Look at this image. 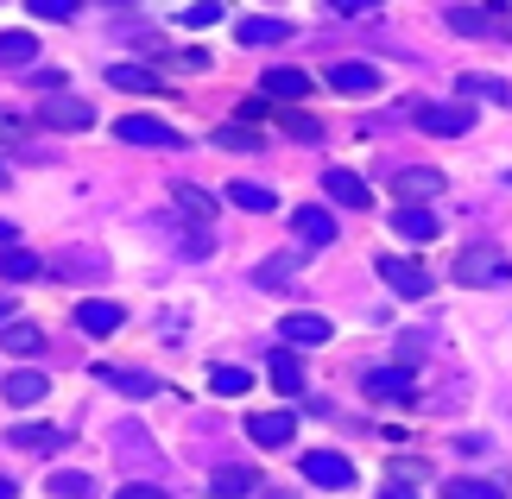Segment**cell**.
Instances as JSON below:
<instances>
[{
	"instance_id": "obj_39",
	"label": "cell",
	"mask_w": 512,
	"mask_h": 499,
	"mask_svg": "<svg viewBox=\"0 0 512 499\" xmlns=\"http://www.w3.org/2000/svg\"><path fill=\"white\" fill-rule=\"evenodd\" d=\"M26 7H32L38 19H76V7H83V0H26Z\"/></svg>"
},
{
	"instance_id": "obj_33",
	"label": "cell",
	"mask_w": 512,
	"mask_h": 499,
	"mask_svg": "<svg viewBox=\"0 0 512 499\" xmlns=\"http://www.w3.org/2000/svg\"><path fill=\"white\" fill-rule=\"evenodd\" d=\"M209 386L222 392V398H241V392L253 386V373H247V367H209Z\"/></svg>"
},
{
	"instance_id": "obj_4",
	"label": "cell",
	"mask_w": 512,
	"mask_h": 499,
	"mask_svg": "<svg viewBox=\"0 0 512 499\" xmlns=\"http://www.w3.org/2000/svg\"><path fill=\"white\" fill-rule=\"evenodd\" d=\"M411 121H418V133L456 139V133H468V127H475V108H468V102H424L418 114H411Z\"/></svg>"
},
{
	"instance_id": "obj_48",
	"label": "cell",
	"mask_w": 512,
	"mask_h": 499,
	"mask_svg": "<svg viewBox=\"0 0 512 499\" xmlns=\"http://www.w3.org/2000/svg\"><path fill=\"white\" fill-rule=\"evenodd\" d=\"M7 310H13V304H7V297H0V323H7Z\"/></svg>"
},
{
	"instance_id": "obj_18",
	"label": "cell",
	"mask_w": 512,
	"mask_h": 499,
	"mask_svg": "<svg viewBox=\"0 0 512 499\" xmlns=\"http://www.w3.org/2000/svg\"><path fill=\"white\" fill-rule=\"evenodd\" d=\"M0 392H7V405H38V398L51 392V379H45V373H32V367H19V373L0 379Z\"/></svg>"
},
{
	"instance_id": "obj_27",
	"label": "cell",
	"mask_w": 512,
	"mask_h": 499,
	"mask_svg": "<svg viewBox=\"0 0 512 499\" xmlns=\"http://www.w3.org/2000/svg\"><path fill=\"white\" fill-rule=\"evenodd\" d=\"M228 203L247 209V215H272V209H279V196H272L266 184H247V177H241V184H228Z\"/></svg>"
},
{
	"instance_id": "obj_25",
	"label": "cell",
	"mask_w": 512,
	"mask_h": 499,
	"mask_svg": "<svg viewBox=\"0 0 512 499\" xmlns=\"http://www.w3.org/2000/svg\"><path fill=\"white\" fill-rule=\"evenodd\" d=\"M234 38H241V45H285V38H291V26H285V19H241V26H234Z\"/></svg>"
},
{
	"instance_id": "obj_10",
	"label": "cell",
	"mask_w": 512,
	"mask_h": 499,
	"mask_svg": "<svg viewBox=\"0 0 512 499\" xmlns=\"http://www.w3.org/2000/svg\"><path fill=\"white\" fill-rule=\"evenodd\" d=\"M304 481H310V487H329V493H342V487H354V468L342 462V455L317 449V455H304Z\"/></svg>"
},
{
	"instance_id": "obj_15",
	"label": "cell",
	"mask_w": 512,
	"mask_h": 499,
	"mask_svg": "<svg viewBox=\"0 0 512 499\" xmlns=\"http://www.w3.org/2000/svg\"><path fill=\"white\" fill-rule=\"evenodd\" d=\"M121 323H127V310L108 304V297H89V304H76V329H83V335H114Z\"/></svg>"
},
{
	"instance_id": "obj_34",
	"label": "cell",
	"mask_w": 512,
	"mask_h": 499,
	"mask_svg": "<svg viewBox=\"0 0 512 499\" xmlns=\"http://www.w3.org/2000/svg\"><path fill=\"white\" fill-rule=\"evenodd\" d=\"M443 499H506L500 481H443Z\"/></svg>"
},
{
	"instance_id": "obj_1",
	"label": "cell",
	"mask_w": 512,
	"mask_h": 499,
	"mask_svg": "<svg viewBox=\"0 0 512 499\" xmlns=\"http://www.w3.org/2000/svg\"><path fill=\"white\" fill-rule=\"evenodd\" d=\"M512 278V259L500 247H468L456 259V285H506Z\"/></svg>"
},
{
	"instance_id": "obj_38",
	"label": "cell",
	"mask_w": 512,
	"mask_h": 499,
	"mask_svg": "<svg viewBox=\"0 0 512 499\" xmlns=\"http://www.w3.org/2000/svg\"><path fill=\"white\" fill-rule=\"evenodd\" d=\"M215 19H222V0H196V7H184V26H215Z\"/></svg>"
},
{
	"instance_id": "obj_2",
	"label": "cell",
	"mask_w": 512,
	"mask_h": 499,
	"mask_svg": "<svg viewBox=\"0 0 512 499\" xmlns=\"http://www.w3.org/2000/svg\"><path fill=\"white\" fill-rule=\"evenodd\" d=\"M114 139H127V146H184V133H177L171 121H159V114H121L114 121Z\"/></svg>"
},
{
	"instance_id": "obj_51",
	"label": "cell",
	"mask_w": 512,
	"mask_h": 499,
	"mask_svg": "<svg viewBox=\"0 0 512 499\" xmlns=\"http://www.w3.org/2000/svg\"><path fill=\"white\" fill-rule=\"evenodd\" d=\"M500 7H506V13H512V0H500Z\"/></svg>"
},
{
	"instance_id": "obj_46",
	"label": "cell",
	"mask_w": 512,
	"mask_h": 499,
	"mask_svg": "<svg viewBox=\"0 0 512 499\" xmlns=\"http://www.w3.org/2000/svg\"><path fill=\"white\" fill-rule=\"evenodd\" d=\"M0 247H19V241H13V222H0Z\"/></svg>"
},
{
	"instance_id": "obj_3",
	"label": "cell",
	"mask_w": 512,
	"mask_h": 499,
	"mask_svg": "<svg viewBox=\"0 0 512 499\" xmlns=\"http://www.w3.org/2000/svg\"><path fill=\"white\" fill-rule=\"evenodd\" d=\"M361 392L367 398H392V405H411V398H418V373H411L405 361L399 367H367L361 373Z\"/></svg>"
},
{
	"instance_id": "obj_36",
	"label": "cell",
	"mask_w": 512,
	"mask_h": 499,
	"mask_svg": "<svg viewBox=\"0 0 512 499\" xmlns=\"http://www.w3.org/2000/svg\"><path fill=\"white\" fill-rule=\"evenodd\" d=\"M26 139H32V121L13 114V108H0V146H26Z\"/></svg>"
},
{
	"instance_id": "obj_50",
	"label": "cell",
	"mask_w": 512,
	"mask_h": 499,
	"mask_svg": "<svg viewBox=\"0 0 512 499\" xmlns=\"http://www.w3.org/2000/svg\"><path fill=\"white\" fill-rule=\"evenodd\" d=\"M0 184H7V165H0Z\"/></svg>"
},
{
	"instance_id": "obj_42",
	"label": "cell",
	"mask_w": 512,
	"mask_h": 499,
	"mask_svg": "<svg viewBox=\"0 0 512 499\" xmlns=\"http://www.w3.org/2000/svg\"><path fill=\"white\" fill-rule=\"evenodd\" d=\"M329 13H342V19H361V13H380V0H329Z\"/></svg>"
},
{
	"instance_id": "obj_14",
	"label": "cell",
	"mask_w": 512,
	"mask_h": 499,
	"mask_svg": "<svg viewBox=\"0 0 512 499\" xmlns=\"http://www.w3.org/2000/svg\"><path fill=\"white\" fill-rule=\"evenodd\" d=\"M323 190H329V203H348V209H367V203H373L367 177H354V171H342V165L323 171Z\"/></svg>"
},
{
	"instance_id": "obj_35",
	"label": "cell",
	"mask_w": 512,
	"mask_h": 499,
	"mask_svg": "<svg viewBox=\"0 0 512 499\" xmlns=\"http://www.w3.org/2000/svg\"><path fill=\"white\" fill-rule=\"evenodd\" d=\"M298 266H304V253H279V259H266V266L253 272V278H260V285H285V278L298 272Z\"/></svg>"
},
{
	"instance_id": "obj_23",
	"label": "cell",
	"mask_w": 512,
	"mask_h": 499,
	"mask_svg": "<svg viewBox=\"0 0 512 499\" xmlns=\"http://www.w3.org/2000/svg\"><path fill=\"white\" fill-rule=\"evenodd\" d=\"M95 373H102L114 392H127V398H152V392H159V379L140 373V367H95Z\"/></svg>"
},
{
	"instance_id": "obj_16",
	"label": "cell",
	"mask_w": 512,
	"mask_h": 499,
	"mask_svg": "<svg viewBox=\"0 0 512 499\" xmlns=\"http://www.w3.org/2000/svg\"><path fill=\"white\" fill-rule=\"evenodd\" d=\"M260 95H272V102H304V95H310V76L304 70H266L260 76Z\"/></svg>"
},
{
	"instance_id": "obj_22",
	"label": "cell",
	"mask_w": 512,
	"mask_h": 499,
	"mask_svg": "<svg viewBox=\"0 0 512 499\" xmlns=\"http://www.w3.org/2000/svg\"><path fill=\"white\" fill-rule=\"evenodd\" d=\"M7 443H13V449H64L70 436L57 430V424H13V430H7Z\"/></svg>"
},
{
	"instance_id": "obj_45",
	"label": "cell",
	"mask_w": 512,
	"mask_h": 499,
	"mask_svg": "<svg viewBox=\"0 0 512 499\" xmlns=\"http://www.w3.org/2000/svg\"><path fill=\"white\" fill-rule=\"evenodd\" d=\"M380 499H418V493H411V481H392V487H386Z\"/></svg>"
},
{
	"instance_id": "obj_43",
	"label": "cell",
	"mask_w": 512,
	"mask_h": 499,
	"mask_svg": "<svg viewBox=\"0 0 512 499\" xmlns=\"http://www.w3.org/2000/svg\"><path fill=\"white\" fill-rule=\"evenodd\" d=\"M114 499H171V493H165V487H146V481H127Z\"/></svg>"
},
{
	"instance_id": "obj_32",
	"label": "cell",
	"mask_w": 512,
	"mask_h": 499,
	"mask_svg": "<svg viewBox=\"0 0 512 499\" xmlns=\"http://www.w3.org/2000/svg\"><path fill=\"white\" fill-rule=\"evenodd\" d=\"M272 386H279L285 398H291V392H304V367H298V354H285V348L272 354Z\"/></svg>"
},
{
	"instance_id": "obj_44",
	"label": "cell",
	"mask_w": 512,
	"mask_h": 499,
	"mask_svg": "<svg viewBox=\"0 0 512 499\" xmlns=\"http://www.w3.org/2000/svg\"><path fill=\"white\" fill-rule=\"evenodd\" d=\"M424 474V462H411V455H399V462H392V481H418Z\"/></svg>"
},
{
	"instance_id": "obj_30",
	"label": "cell",
	"mask_w": 512,
	"mask_h": 499,
	"mask_svg": "<svg viewBox=\"0 0 512 499\" xmlns=\"http://www.w3.org/2000/svg\"><path fill=\"white\" fill-rule=\"evenodd\" d=\"M45 493L51 499H95V481H89L83 468H57L51 481H45Z\"/></svg>"
},
{
	"instance_id": "obj_6",
	"label": "cell",
	"mask_w": 512,
	"mask_h": 499,
	"mask_svg": "<svg viewBox=\"0 0 512 499\" xmlns=\"http://www.w3.org/2000/svg\"><path fill=\"white\" fill-rule=\"evenodd\" d=\"M171 215H177V228L209 234V228H215V196L196 190V184H171Z\"/></svg>"
},
{
	"instance_id": "obj_40",
	"label": "cell",
	"mask_w": 512,
	"mask_h": 499,
	"mask_svg": "<svg viewBox=\"0 0 512 499\" xmlns=\"http://www.w3.org/2000/svg\"><path fill=\"white\" fill-rule=\"evenodd\" d=\"M215 146H228V152H260V139H253L247 127H222V133H215Z\"/></svg>"
},
{
	"instance_id": "obj_5",
	"label": "cell",
	"mask_w": 512,
	"mask_h": 499,
	"mask_svg": "<svg viewBox=\"0 0 512 499\" xmlns=\"http://www.w3.org/2000/svg\"><path fill=\"white\" fill-rule=\"evenodd\" d=\"M373 266H380V278H386V285L399 291V297H411V304H418V297H430V272L418 266V259H405V253H380Z\"/></svg>"
},
{
	"instance_id": "obj_12",
	"label": "cell",
	"mask_w": 512,
	"mask_h": 499,
	"mask_svg": "<svg viewBox=\"0 0 512 499\" xmlns=\"http://www.w3.org/2000/svg\"><path fill=\"white\" fill-rule=\"evenodd\" d=\"M279 335L291 348H323L329 342V316H317V310H291L285 323H279Z\"/></svg>"
},
{
	"instance_id": "obj_17",
	"label": "cell",
	"mask_w": 512,
	"mask_h": 499,
	"mask_svg": "<svg viewBox=\"0 0 512 499\" xmlns=\"http://www.w3.org/2000/svg\"><path fill=\"white\" fill-rule=\"evenodd\" d=\"M449 26L468 32V38H494V32H506V19L494 7H449Z\"/></svg>"
},
{
	"instance_id": "obj_9",
	"label": "cell",
	"mask_w": 512,
	"mask_h": 499,
	"mask_svg": "<svg viewBox=\"0 0 512 499\" xmlns=\"http://www.w3.org/2000/svg\"><path fill=\"white\" fill-rule=\"evenodd\" d=\"M247 436L260 449H285L291 436H298V417H291V411H253L247 417Z\"/></svg>"
},
{
	"instance_id": "obj_19",
	"label": "cell",
	"mask_w": 512,
	"mask_h": 499,
	"mask_svg": "<svg viewBox=\"0 0 512 499\" xmlns=\"http://www.w3.org/2000/svg\"><path fill=\"white\" fill-rule=\"evenodd\" d=\"M329 89H342V95H373V89H380V70H373V64H336V70H329Z\"/></svg>"
},
{
	"instance_id": "obj_8",
	"label": "cell",
	"mask_w": 512,
	"mask_h": 499,
	"mask_svg": "<svg viewBox=\"0 0 512 499\" xmlns=\"http://www.w3.org/2000/svg\"><path fill=\"white\" fill-rule=\"evenodd\" d=\"M392 196H399V203H430V196H443V171H437V165H405V171H392Z\"/></svg>"
},
{
	"instance_id": "obj_49",
	"label": "cell",
	"mask_w": 512,
	"mask_h": 499,
	"mask_svg": "<svg viewBox=\"0 0 512 499\" xmlns=\"http://www.w3.org/2000/svg\"><path fill=\"white\" fill-rule=\"evenodd\" d=\"M266 499H291V493H266Z\"/></svg>"
},
{
	"instance_id": "obj_24",
	"label": "cell",
	"mask_w": 512,
	"mask_h": 499,
	"mask_svg": "<svg viewBox=\"0 0 512 499\" xmlns=\"http://www.w3.org/2000/svg\"><path fill=\"white\" fill-rule=\"evenodd\" d=\"M253 487H260V474H253V468H215L209 474V493L215 499H247Z\"/></svg>"
},
{
	"instance_id": "obj_31",
	"label": "cell",
	"mask_w": 512,
	"mask_h": 499,
	"mask_svg": "<svg viewBox=\"0 0 512 499\" xmlns=\"http://www.w3.org/2000/svg\"><path fill=\"white\" fill-rule=\"evenodd\" d=\"M0 348H7V354H38L45 335H38L32 323H0Z\"/></svg>"
},
{
	"instance_id": "obj_13",
	"label": "cell",
	"mask_w": 512,
	"mask_h": 499,
	"mask_svg": "<svg viewBox=\"0 0 512 499\" xmlns=\"http://www.w3.org/2000/svg\"><path fill=\"white\" fill-rule=\"evenodd\" d=\"M291 228H298V241H304V247H336V215L317 209V203H304L298 215H291Z\"/></svg>"
},
{
	"instance_id": "obj_21",
	"label": "cell",
	"mask_w": 512,
	"mask_h": 499,
	"mask_svg": "<svg viewBox=\"0 0 512 499\" xmlns=\"http://www.w3.org/2000/svg\"><path fill=\"white\" fill-rule=\"evenodd\" d=\"M108 83L127 89V95H159L165 76H152V70H140V64H108Z\"/></svg>"
},
{
	"instance_id": "obj_47",
	"label": "cell",
	"mask_w": 512,
	"mask_h": 499,
	"mask_svg": "<svg viewBox=\"0 0 512 499\" xmlns=\"http://www.w3.org/2000/svg\"><path fill=\"white\" fill-rule=\"evenodd\" d=\"M0 499H19V487L7 481V474H0Z\"/></svg>"
},
{
	"instance_id": "obj_28",
	"label": "cell",
	"mask_w": 512,
	"mask_h": 499,
	"mask_svg": "<svg viewBox=\"0 0 512 499\" xmlns=\"http://www.w3.org/2000/svg\"><path fill=\"white\" fill-rule=\"evenodd\" d=\"M114 449H121V462H159V449H152V436L140 424H121V430H114Z\"/></svg>"
},
{
	"instance_id": "obj_20",
	"label": "cell",
	"mask_w": 512,
	"mask_h": 499,
	"mask_svg": "<svg viewBox=\"0 0 512 499\" xmlns=\"http://www.w3.org/2000/svg\"><path fill=\"white\" fill-rule=\"evenodd\" d=\"M38 64V38L32 32H0V70H32Z\"/></svg>"
},
{
	"instance_id": "obj_7",
	"label": "cell",
	"mask_w": 512,
	"mask_h": 499,
	"mask_svg": "<svg viewBox=\"0 0 512 499\" xmlns=\"http://www.w3.org/2000/svg\"><path fill=\"white\" fill-rule=\"evenodd\" d=\"M38 127H57V133H83V127H95V108L57 89L51 102H38Z\"/></svg>"
},
{
	"instance_id": "obj_11",
	"label": "cell",
	"mask_w": 512,
	"mask_h": 499,
	"mask_svg": "<svg viewBox=\"0 0 512 499\" xmlns=\"http://www.w3.org/2000/svg\"><path fill=\"white\" fill-rule=\"evenodd\" d=\"M392 228H399L405 241H437V234H443V215L424 209V203H399V209H392Z\"/></svg>"
},
{
	"instance_id": "obj_26",
	"label": "cell",
	"mask_w": 512,
	"mask_h": 499,
	"mask_svg": "<svg viewBox=\"0 0 512 499\" xmlns=\"http://www.w3.org/2000/svg\"><path fill=\"white\" fill-rule=\"evenodd\" d=\"M456 89L468 95V102H512V83H500V76H481V70L456 76Z\"/></svg>"
},
{
	"instance_id": "obj_37",
	"label": "cell",
	"mask_w": 512,
	"mask_h": 499,
	"mask_svg": "<svg viewBox=\"0 0 512 499\" xmlns=\"http://www.w3.org/2000/svg\"><path fill=\"white\" fill-rule=\"evenodd\" d=\"M57 272H64V278H102V272H108V259H95V253H70Z\"/></svg>"
},
{
	"instance_id": "obj_29",
	"label": "cell",
	"mask_w": 512,
	"mask_h": 499,
	"mask_svg": "<svg viewBox=\"0 0 512 499\" xmlns=\"http://www.w3.org/2000/svg\"><path fill=\"white\" fill-rule=\"evenodd\" d=\"M38 272H45V259H38V253H26V247L0 253V278H7V285H26V278H38Z\"/></svg>"
},
{
	"instance_id": "obj_41",
	"label": "cell",
	"mask_w": 512,
	"mask_h": 499,
	"mask_svg": "<svg viewBox=\"0 0 512 499\" xmlns=\"http://www.w3.org/2000/svg\"><path fill=\"white\" fill-rule=\"evenodd\" d=\"M279 121H285V133H291V139H323V127L310 121V114H279Z\"/></svg>"
}]
</instances>
